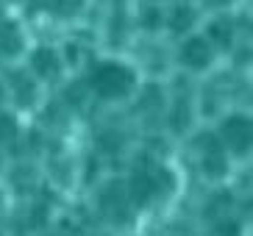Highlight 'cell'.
<instances>
[{"mask_svg":"<svg viewBox=\"0 0 253 236\" xmlns=\"http://www.w3.org/2000/svg\"><path fill=\"white\" fill-rule=\"evenodd\" d=\"M100 203L106 206V214H112L114 220H123V211L120 208H126V197H123V192L117 189V184H112L109 189L103 192V197H100Z\"/></svg>","mask_w":253,"mask_h":236,"instance_id":"cell-8","label":"cell"},{"mask_svg":"<svg viewBox=\"0 0 253 236\" xmlns=\"http://www.w3.org/2000/svg\"><path fill=\"white\" fill-rule=\"evenodd\" d=\"M0 100H3V89H0Z\"/></svg>","mask_w":253,"mask_h":236,"instance_id":"cell-14","label":"cell"},{"mask_svg":"<svg viewBox=\"0 0 253 236\" xmlns=\"http://www.w3.org/2000/svg\"><path fill=\"white\" fill-rule=\"evenodd\" d=\"M209 31H211V37H214L220 44H228V39H231V37H228V31H225V25H223V22H217V25H211Z\"/></svg>","mask_w":253,"mask_h":236,"instance_id":"cell-13","label":"cell"},{"mask_svg":"<svg viewBox=\"0 0 253 236\" xmlns=\"http://www.w3.org/2000/svg\"><path fill=\"white\" fill-rule=\"evenodd\" d=\"M14 133H17V125H14V119L8 117V114H0V142L11 139Z\"/></svg>","mask_w":253,"mask_h":236,"instance_id":"cell-12","label":"cell"},{"mask_svg":"<svg viewBox=\"0 0 253 236\" xmlns=\"http://www.w3.org/2000/svg\"><path fill=\"white\" fill-rule=\"evenodd\" d=\"M11 83H14L17 100H20L23 106H28L31 100H34V95H37V92H34V81H31L25 73H14L11 75Z\"/></svg>","mask_w":253,"mask_h":236,"instance_id":"cell-9","label":"cell"},{"mask_svg":"<svg viewBox=\"0 0 253 236\" xmlns=\"http://www.w3.org/2000/svg\"><path fill=\"white\" fill-rule=\"evenodd\" d=\"M206 145H203V172H206L209 178H220L225 175V170H228V161H225V150L223 145L211 136V139H203Z\"/></svg>","mask_w":253,"mask_h":236,"instance_id":"cell-4","label":"cell"},{"mask_svg":"<svg viewBox=\"0 0 253 236\" xmlns=\"http://www.w3.org/2000/svg\"><path fill=\"white\" fill-rule=\"evenodd\" d=\"M170 184H172V178L167 170L153 167V164H145V167L136 170L134 178H131V197H134V203L145 206V203H150L153 197L170 192Z\"/></svg>","mask_w":253,"mask_h":236,"instance_id":"cell-2","label":"cell"},{"mask_svg":"<svg viewBox=\"0 0 253 236\" xmlns=\"http://www.w3.org/2000/svg\"><path fill=\"white\" fill-rule=\"evenodd\" d=\"M23 50V37L14 22H0V53L3 56H17Z\"/></svg>","mask_w":253,"mask_h":236,"instance_id":"cell-7","label":"cell"},{"mask_svg":"<svg viewBox=\"0 0 253 236\" xmlns=\"http://www.w3.org/2000/svg\"><path fill=\"white\" fill-rule=\"evenodd\" d=\"M251 139H253V125L248 117H228L223 125V142L228 145V150H234L237 156L251 150Z\"/></svg>","mask_w":253,"mask_h":236,"instance_id":"cell-3","label":"cell"},{"mask_svg":"<svg viewBox=\"0 0 253 236\" xmlns=\"http://www.w3.org/2000/svg\"><path fill=\"white\" fill-rule=\"evenodd\" d=\"M92 89L103 100H117V97L128 95L134 89V73L123 64L114 61H103L92 70Z\"/></svg>","mask_w":253,"mask_h":236,"instance_id":"cell-1","label":"cell"},{"mask_svg":"<svg viewBox=\"0 0 253 236\" xmlns=\"http://www.w3.org/2000/svg\"><path fill=\"white\" fill-rule=\"evenodd\" d=\"M31 67H34V73L42 75V78H53V75L59 73V56L56 50L50 47H39L34 53V59H31Z\"/></svg>","mask_w":253,"mask_h":236,"instance_id":"cell-6","label":"cell"},{"mask_svg":"<svg viewBox=\"0 0 253 236\" xmlns=\"http://www.w3.org/2000/svg\"><path fill=\"white\" fill-rule=\"evenodd\" d=\"M192 20H195V14H192V11H189L186 6H178L175 11H172V17H170V25H172L175 31H189Z\"/></svg>","mask_w":253,"mask_h":236,"instance_id":"cell-10","label":"cell"},{"mask_svg":"<svg viewBox=\"0 0 253 236\" xmlns=\"http://www.w3.org/2000/svg\"><path fill=\"white\" fill-rule=\"evenodd\" d=\"M181 61H184L186 67H192V70H203V67H209V61H211V50H209L206 39L192 37L189 42H184V47H181Z\"/></svg>","mask_w":253,"mask_h":236,"instance_id":"cell-5","label":"cell"},{"mask_svg":"<svg viewBox=\"0 0 253 236\" xmlns=\"http://www.w3.org/2000/svg\"><path fill=\"white\" fill-rule=\"evenodd\" d=\"M53 11H59V14H75L78 8H81V0H50Z\"/></svg>","mask_w":253,"mask_h":236,"instance_id":"cell-11","label":"cell"}]
</instances>
